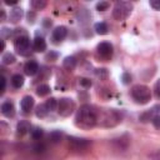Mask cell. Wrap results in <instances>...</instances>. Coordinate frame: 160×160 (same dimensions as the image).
Segmentation results:
<instances>
[{"mask_svg":"<svg viewBox=\"0 0 160 160\" xmlns=\"http://www.w3.org/2000/svg\"><path fill=\"white\" fill-rule=\"evenodd\" d=\"M20 106H21V110L24 112H29L32 109V106H34V99L30 95L24 96L21 99V101H20Z\"/></svg>","mask_w":160,"mask_h":160,"instance_id":"cell-11","label":"cell"},{"mask_svg":"<svg viewBox=\"0 0 160 160\" xmlns=\"http://www.w3.org/2000/svg\"><path fill=\"white\" fill-rule=\"evenodd\" d=\"M61 138H62V134H61L60 131H58V130H54V131H51V132L49 134V140H50L51 142H54V144L59 142V141L61 140Z\"/></svg>","mask_w":160,"mask_h":160,"instance_id":"cell-21","label":"cell"},{"mask_svg":"<svg viewBox=\"0 0 160 160\" xmlns=\"http://www.w3.org/2000/svg\"><path fill=\"white\" fill-rule=\"evenodd\" d=\"M69 145L72 150H76V151H82V150H86L90 145V141L86 140V139H79V138H70L69 139Z\"/></svg>","mask_w":160,"mask_h":160,"instance_id":"cell-7","label":"cell"},{"mask_svg":"<svg viewBox=\"0 0 160 160\" xmlns=\"http://www.w3.org/2000/svg\"><path fill=\"white\" fill-rule=\"evenodd\" d=\"M30 5H31L34 9L40 10V9H44V8L46 6V1H45V0H32V1L30 2Z\"/></svg>","mask_w":160,"mask_h":160,"instance_id":"cell-24","label":"cell"},{"mask_svg":"<svg viewBox=\"0 0 160 160\" xmlns=\"http://www.w3.org/2000/svg\"><path fill=\"white\" fill-rule=\"evenodd\" d=\"M58 102L59 101H56L55 98H50L49 100H46L45 106H46V109L49 111H54V110H58Z\"/></svg>","mask_w":160,"mask_h":160,"instance_id":"cell-20","label":"cell"},{"mask_svg":"<svg viewBox=\"0 0 160 160\" xmlns=\"http://www.w3.org/2000/svg\"><path fill=\"white\" fill-rule=\"evenodd\" d=\"M79 82H80V85L84 86V88H90V86H91V81H90L89 79H86V78H80V79H79Z\"/></svg>","mask_w":160,"mask_h":160,"instance_id":"cell-29","label":"cell"},{"mask_svg":"<svg viewBox=\"0 0 160 160\" xmlns=\"http://www.w3.org/2000/svg\"><path fill=\"white\" fill-rule=\"evenodd\" d=\"M49 92H50V86L46 85V84L39 85V86L36 88V94H38L39 96H45V95H48Z\"/></svg>","mask_w":160,"mask_h":160,"instance_id":"cell-19","label":"cell"},{"mask_svg":"<svg viewBox=\"0 0 160 160\" xmlns=\"http://www.w3.org/2000/svg\"><path fill=\"white\" fill-rule=\"evenodd\" d=\"M132 99L139 104H146L151 99V91L146 85H135L131 89Z\"/></svg>","mask_w":160,"mask_h":160,"instance_id":"cell-3","label":"cell"},{"mask_svg":"<svg viewBox=\"0 0 160 160\" xmlns=\"http://www.w3.org/2000/svg\"><path fill=\"white\" fill-rule=\"evenodd\" d=\"M75 110V102L70 98H61L58 102V112L60 116L68 118Z\"/></svg>","mask_w":160,"mask_h":160,"instance_id":"cell-5","label":"cell"},{"mask_svg":"<svg viewBox=\"0 0 160 160\" xmlns=\"http://www.w3.org/2000/svg\"><path fill=\"white\" fill-rule=\"evenodd\" d=\"M32 49L34 51L36 52H42L46 50V41L44 40V38H39L36 36L34 39V42H32Z\"/></svg>","mask_w":160,"mask_h":160,"instance_id":"cell-13","label":"cell"},{"mask_svg":"<svg viewBox=\"0 0 160 160\" xmlns=\"http://www.w3.org/2000/svg\"><path fill=\"white\" fill-rule=\"evenodd\" d=\"M4 48H5V41H4V40H1V51L4 50Z\"/></svg>","mask_w":160,"mask_h":160,"instance_id":"cell-37","label":"cell"},{"mask_svg":"<svg viewBox=\"0 0 160 160\" xmlns=\"http://www.w3.org/2000/svg\"><path fill=\"white\" fill-rule=\"evenodd\" d=\"M108 8H109V2L108 1H100V2L96 4V10H99V11H104Z\"/></svg>","mask_w":160,"mask_h":160,"instance_id":"cell-26","label":"cell"},{"mask_svg":"<svg viewBox=\"0 0 160 160\" xmlns=\"http://www.w3.org/2000/svg\"><path fill=\"white\" fill-rule=\"evenodd\" d=\"M42 134H44V131L40 128H35L34 130H31V138L35 139V140H39L42 136Z\"/></svg>","mask_w":160,"mask_h":160,"instance_id":"cell-25","label":"cell"},{"mask_svg":"<svg viewBox=\"0 0 160 160\" xmlns=\"http://www.w3.org/2000/svg\"><path fill=\"white\" fill-rule=\"evenodd\" d=\"M66 35H68V29L65 26H58V28L54 29L51 38L55 42H60L66 38Z\"/></svg>","mask_w":160,"mask_h":160,"instance_id":"cell-9","label":"cell"},{"mask_svg":"<svg viewBox=\"0 0 160 160\" xmlns=\"http://www.w3.org/2000/svg\"><path fill=\"white\" fill-rule=\"evenodd\" d=\"M1 62H2L4 65L14 64V62H15V56H14L12 54H10V52H6V54L2 55V58H1Z\"/></svg>","mask_w":160,"mask_h":160,"instance_id":"cell-22","label":"cell"},{"mask_svg":"<svg viewBox=\"0 0 160 160\" xmlns=\"http://www.w3.org/2000/svg\"><path fill=\"white\" fill-rule=\"evenodd\" d=\"M151 122H152V125L156 128V129H160V115L158 114V115H154L152 118H151Z\"/></svg>","mask_w":160,"mask_h":160,"instance_id":"cell-28","label":"cell"},{"mask_svg":"<svg viewBox=\"0 0 160 160\" xmlns=\"http://www.w3.org/2000/svg\"><path fill=\"white\" fill-rule=\"evenodd\" d=\"M96 49H98L99 55H100L101 58H104V59H109V58L112 55V45H111L110 42H108V41L100 42Z\"/></svg>","mask_w":160,"mask_h":160,"instance_id":"cell-8","label":"cell"},{"mask_svg":"<svg viewBox=\"0 0 160 160\" xmlns=\"http://www.w3.org/2000/svg\"><path fill=\"white\" fill-rule=\"evenodd\" d=\"M5 19V12H4V10H1V21Z\"/></svg>","mask_w":160,"mask_h":160,"instance_id":"cell-36","label":"cell"},{"mask_svg":"<svg viewBox=\"0 0 160 160\" xmlns=\"http://www.w3.org/2000/svg\"><path fill=\"white\" fill-rule=\"evenodd\" d=\"M29 130H30V124L28 121L22 120L20 122H18V125H16V132H18V135L22 136L26 132H29Z\"/></svg>","mask_w":160,"mask_h":160,"instance_id":"cell-15","label":"cell"},{"mask_svg":"<svg viewBox=\"0 0 160 160\" xmlns=\"http://www.w3.org/2000/svg\"><path fill=\"white\" fill-rule=\"evenodd\" d=\"M94 29H95L96 34H99V35H105V34H108V31H109L108 24H106V22H102V21L96 22L95 26H94Z\"/></svg>","mask_w":160,"mask_h":160,"instance_id":"cell-18","label":"cell"},{"mask_svg":"<svg viewBox=\"0 0 160 160\" xmlns=\"http://www.w3.org/2000/svg\"><path fill=\"white\" fill-rule=\"evenodd\" d=\"M34 150H35L36 152H42V151L45 150V146H44L42 144H38V145L34 146Z\"/></svg>","mask_w":160,"mask_h":160,"instance_id":"cell-33","label":"cell"},{"mask_svg":"<svg viewBox=\"0 0 160 160\" xmlns=\"http://www.w3.org/2000/svg\"><path fill=\"white\" fill-rule=\"evenodd\" d=\"M62 65L68 70H74L75 66H76V59L74 56H66L64 59V61H62Z\"/></svg>","mask_w":160,"mask_h":160,"instance_id":"cell-17","label":"cell"},{"mask_svg":"<svg viewBox=\"0 0 160 160\" xmlns=\"http://www.w3.org/2000/svg\"><path fill=\"white\" fill-rule=\"evenodd\" d=\"M14 48L16 50L18 54L22 55V56H26L30 54V39L26 36V35H20L15 39L14 41Z\"/></svg>","mask_w":160,"mask_h":160,"instance_id":"cell-6","label":"cell"},{"mask_svg":"<svg viewBox=\"0 0 160 160\" xmlns=\"http://www.w3.org/2000/svg\"><path fill=\"white\" fill-rule=\"evenodd\" d=\"M150 6L154 8L155 10H160V0H152V1H150Z\"/></svg>","mask_w":160,"mask_h":160,"instance_id":"cell-30","label":"cell"},{"mask_svg":"<svg viewBox=\"0 0 160 160\" xmlns=\"http://www.w3.org/2000/svg\"><path fill=\"white\" fill-rule=\"evenodd\" d=\"M130 81H131V76H130V74H128V72L122 74V82H124V84H129Z\"/></svg>","mask_w":160,"mask_h":160,"instance_id":"cell-31","label":"cell"},{"mask_svg":"<svg viewBox=\"0 0 160 160\" xmlns=\"http://www.w3.org/2000/svg\"><path fill=\"white\" fill-rule=\"evenodd\" d=\"M154 90H155V95L160 99V79L156 81V84H155V89H154Z\"/></svg>","mask_w":160,"mask_h":160,"instance_id":"cell-32","label":"cell"},{"mask_svg":"<svg viewBox=\"0 0 160 160\" xmlns=\"http://www.w3.org/2000/svg\"><path fill=\"white\" fill-rule=\"evenodd\" d=\"M24 71H25L26 75L32 76L39 71V64L36 61H28L24 66Z\"/></svg>","mask_w":160,"mask_h":160,"instance_id":"cell-14","label":"cell"},{"mask_svg":"<svg viewBox=\"0 0 160 160\" xmlns=\"http://www.w3.org/2000/svg\"><path fill=\"white\" fill-rule=\"evenodd\" d=\"M98 122V111L90 105H82L75 118V124L79 128L89 129L95 126Z\"/></svg>","mask_w":160,"mask_h":160,"instance_id":"cell-1","label":"cell"},{"mask_svg":"<svg viewBox=\"0 0 160 160\" xmlns=\"http://www.w3.org/2000/svg\"><path fill=\"white\" fill-rule=\"evenodd\" d=\"M120 121V115L112 109H104L98 112V122L101 126H114Z\"/></svg>","mask_w":160,"mask_h":160,"instance_id":"cell-2","label":"cell"},{"mask_svg":"<svg viewBox=\"0 0 160 160\" xmlns=\"http://www.w3.org/2000/svg\"><path fill=\"white\" fill-rule=\"evenodd\" d=\"M46 59H56V54L55 52H50V54H48Z\"/></svg>","mask_w":160,"mask_h":160,"instance_id":"cell-35","label":"cell"},{"mask_svg":"<svg viewBox=\"0 0 160 160\" xmlns=\"http://www.w3.org/2000/svg\"><path fill=\"white\" fill-rule=\"evenodd\" d=\"M22 15H24V10L21 9V8H14L11 11H10V15H9V20L11 21V22H14V24H16L18 21H20L21 20V18H22Z\"/></svg>","mask_w":160,"mask_h":160,"instance_id":"cell-12","label":"cell"},{"mask_svg":"<svg viewBox=\"0 0 160 160\" xmlns=\"http://www.w3.org/2000/svg\"><path fill=\"white\" fill-rule=\"evenodd\" d=\"M95 74H96V76H98V78L104 79V78H106V76H108V70H106V69H98V70L95 71Z\"/></svg>","mask_w":160,"mask_h":160,"instance_id":"cell-27","label":"cell"},{"mask_svg":"<svg viewBox=\"0 0 160 160\" xmlns=\"http://www.w3.org/2000/svg\"><path fill=\"white\" fill-rule=\"evenodd\" d=\"M1 114L6 118H12L15 115V108L11 101H5L1 104Z\"/></svg>","mask_w":160,"mask_h":160,"instance_id":"cell-10","label":"cell"},{"mask_svg":"<svg viewBox=\"0 0 160 160\" xmlns=\"http://www.w3.org/2000/svg\"><path fill=\"white\" fill-rule=\"evenodd\" d=\"M5 88H6V79L4 76H1V92L5 91Z\"/></svg>","mask_w":160,"mask_h":160,"instance_id":"cell-34","label":"cell"},{"mask_svg":"<svg viewBox=\"0 0 160 160\" xmlns=\"http://www.w3.org/2000/svg\"><path fill=\"white\" fill-rule=\"evenodd\" d=\"M48 112H49V110L46 109L45 104H41V105H39V106L36 108V110H35V115H36L38 118H45Z\"/></svg>","mask_w":160,"mask_h":160,"instance_id":"cell-23","label":"cell"},{"mask_svg":"<svg viewBox=\"0 0 160 160\" xmlns=\"http://www.w3.org/2000/svg\"><path fill=\"white\" fill-rule=\"evenodd\" d=\"M131 10H132V4L128 1H118L112 9V16L120 21V20L126 19L130 15Z\"/></svg>","mask_w":160,"mask_h":160,"instance_id":"cell-4","label":"cell"},{"mask_svg":"<svg viewBox=\"0 0 160 160\" xmlns=\"http://www.w3.org/2000/svg\"><path fill=\"white\" fill-rule=\"evenodd\" d=\"M10 81H11V85H12L15 89H20V88L24 85V76L20 75V74H15V75L11 76Z\"/></svg>","mask_w":160,"mask_h":160,"instance_id":"cell-16","label":"cell"}]
</instances>
